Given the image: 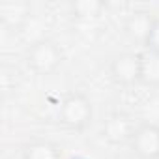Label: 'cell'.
Instances as JSON below:
<instances>
[{
  "mask_svg": "<svg viewBox=\"0 0 159 159\" xmlns=\"http://www.w3.org/2000/svg\"><path fill=\"white\" fill-rule=\"evenodd\" d=\"M26 67L38 77H51L56 73L64 62V52L60 45L49 38L36 39L25 52Z\"/></svg>",
  "mask_w": 159,
  "mask_h": 159,
  "instance_id": "obj_1",
  "label": "cell"
},
{
  "mask_svg": "<svg viewBox=\"0 0 159 159\" xmlns=\"http://www.w3.org/2000/svg\"><path fill=\"white\" fill-rule=\"evenodd\" d=\"M94 120V107L86 94L69 92L58 107V122L69 131H84Z\"/></svg>",
  "mask_w": 159,
  "mask_h": 159,
  "instance_id": "obj_2",
  "label": "cell"
},
{
  "mask_svg": "<svg viewBox=\"0 0 159 159\" xmlns=\"http://www.w3.org/2000/svg\"><path fill=\"white\" fill-rule=\"evenodd\" d=\"M109 75L112 83L122 88H133L140 84V75H142V58L140 52H120L116 54L109 64Z\"/></svg>",
  "mask_w": 159,
  "mask_h": 159,
  "instance_id": "obj_3",
  "label": "cell"
},
{
  "mask_svg": "<svg viewBox=\"0 0 159 159\" xmlns=\"http://www.w3.org/2000/svg\"><path fill=\"white\" fill-rule=\"evenodd\" d=\"M129 150L139 159H159V125L139 124L129 140Z\"/></svg>",
  "mask_w": 159,
  "mask_h": 159,
  "instance_id": "obj_4",
  "label": "cell"
},
{
  "mask_svg": "<svg viewBox=\"0 0 159 159\" xmlns=\"http://www.w3.org/2000/svg\"><path fill=\"white\" fill-rule=\"evenodd\" d=\"M139 124H135L133 116L127 112H112L107 116V120L101 125V135L103 139L112 144V146H120V144H129L135 129Z\"/></svg>",
  "mask_w": 159,
  "mask_h": 159,
  "instance_id": "obj_5",
  "label": "cell"
},
{
  "mask_svg": "<svg viewBox=\"0 0 159 159\" xmlns=\"http://www.w3.org/2000/svg\"><path fill=\"white\" fill-rule=\"evenodd\" d=\"M32 8L25 0H10L0 4V21L8 28H19L30 17Z\"/></svg>",
  "mask_w": 159,
  "mask_h": 159,
  "instance_id": "obj_6",
  "label": "cell"
},
{
  "mask_svg": "<svg viewBox=\"0 0 159 159\" xmlns=\"http://www.w3.org/2000/svg\"><path fill=\"white\" fill-rule=\"evenodd\" d=\"M153 17H155V15H152V13H148V11H135V13H131V15L127 17V21H125V26H124L125 34H127L133 41H139L140 45H144Z\"/></svg>",
  "mask_w": 159,
  "mask_h": 159,
  "instance_id": "obj_7",
  "label": "cell"
},
{
  "mask_svg": "<svg viewBox=\"0 0 159 159\" xmlns=\"http://www.w3.org/2000/svg\"><path fill=\"white\" fill-rule=\"evenodd\" d=\"M21 159H62V150L58 144L51 140L38 139V140H30L23 148Z\"/></svg>",
  "mask_w": 159,
  "mask_h": 159,
  "instance_id": "obj_8",
  "label": "cell"
},
{
  "mask_svg": "<svg viewBox=\"0 0 159 159\" xmlns=\"http://www.w3.org/2000/svg\"><path fill=\"white\" fill-rule=\"evenodd\" d=\"M142 58V75H140V84L150 88H159V54L153 52H140Z\"/></svg>",
  "mask_w": 159,
  "mask_h": 159,
  "instance_id": "obj_9",
  "label": "cell"
},
{
  "mask_svg": "<svg viewBox=\"0 0 159 159\" xmlns=\"http://www.w3.org/2000/svg\"><path fill=\"white\" fill-rule=\"evenodd\" d=\"M107 4L101 0H77L71 4V15L79 21H90L103 15Z\"/></svg>",
  "mask_w": 159,
  "mask_h": 159,
  "instance_id": "obj_10",
  "label": "cell"
},
{
  "mask_svg": "<svg viewBox=\"0 0 159 159\" xmlns=\"http://www.w3.org/2000/svg\"><path fill=\"white\" fill-rule=\"evenodd\" d=\"M144 49L148 52L159 54V15H155L153 21H152L150 32L146 36V41H144Z\"/></svg>",
  "mask_w": 159,
  "mask_h": 159,
  "instance_id": "obj_11",
  "label": "cell"
}]
</instances>
